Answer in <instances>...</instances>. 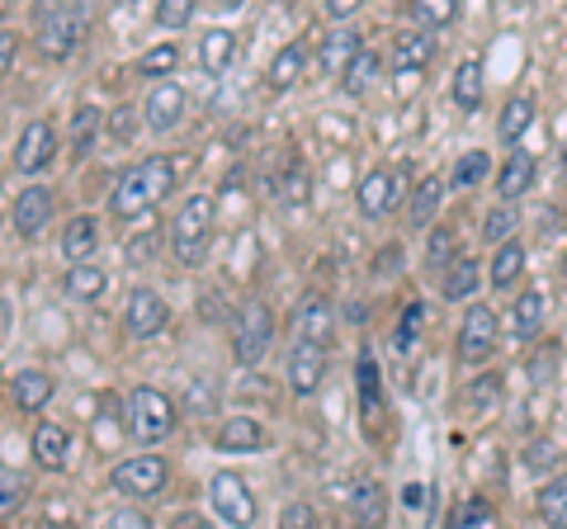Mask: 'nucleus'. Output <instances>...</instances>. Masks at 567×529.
I'll list each match as a JSON object with an SVG mask.
<instances>
[{"label":"nucleus","mask_w":567,"mask_h":529,"mask_svg":"<svg viewBox=\"0 0 567 529\" xmlns=\"http://www.w3.org/2000/svg\"><path fill=\"white\" fill-rule=\"evenodd\" d=\"M175 185V162L171 156H147V162H137L133 170L118 175V185L110 189V214L133 222L142 218L152 204H162Z\"/></svg>","instance_id":"nucleus-1"},{"label":"nucleus","mask_w":567,"mask_h":529,"mask_svg":"<svg viewBox=\"0 0 567 529\" xmlns=\"http://www.w3.org/2000/svg\"><path fill=\"white\" fill-rule=\"evenodd\" d=\"M213 199L208 194H189V199L181 204V214H175L171 222V251L175 260L185 264V270H194V264L208 260V241H213Z\"/></svg>","instance_id":"nucleus-2"},{"label":"nucleus","mask_w":567,"mask_h":529,"mask_svg":"<svg viewBox=\"0 0 567 529\" xmlns=\"http://www.w3.org/2000/svg\"><path fill=\"white\" fill-rule=\"evenodd\" d=\"M175 431V402L162 393V387H133L128 397V435L137 439V445H162V439H171Z\"/></svg>","instance_id":"nucleus-3"},{"label":"nucleus","mask_w":567,"mask_h":529,"mask_svg":"<svg viewBox=\"0 0 567 529\" xmlns=\"http://www.w3.org/2000/svg\"><path fill=\"white\" fill-rule=\"evenodd\" d=\"M166 483H171V468H166L162 454L123 458V464H114V473H110V487L118 491V497H128V501H152V497H162Z\"/></svg>","instance_id":"nucleus-4"},{"label":"nucleus","mask_w":567,"mask_h":529,"mask_svg":"<svg viewBox=\"0 0 567 529\" xmlns=\"http://www.w3.org/2000/svg\"><path fill=\"white\" fill-rule=\"evenodd\" d=\"M270 341H275V317L270 308L251 298L241 312H237V331H233V360L241 369H256L265 355H270Z\"/></svg>","instance_id":"nucleus-5"},{"label":"nucleus","mask_w":567,"mask_h":529,"mask_svg":"<svg viewBox=\"0 0 567 529\" xmlns=\"http://www.w3.org/2000/svg\"><path fill=\"white\" fill-rule=\"evenodd\" d=\"M39 48H43V58H71L76 52V43L85 39V14L81 10H66L58 6V0H43L39 6Z\"/></svg>","instance_id":"nucleus-6"},{"label":"nucleus","mask_w":567,"mask_h":529,"mask_svg":"<svg viewBox=\"0 0 567 529\" xmlns=\"http://www.w3.org/2000/svg\"><path fill=\"white\" fill-rule=\"evenodd\" d=\"M208 501H213V516L223 525H256V491L246 487L241 473H213L208 478Z\"/></svg>","instance_id":"nucleus-7"},{"label":"nucleus","mask_w":567,"mask_h":529,"mask_svg":"<svg viewBox=\"0 0 567 529\" xmlns=\"http://www.w3.org/2000/svg\"><path fill=\"white\" fill-rule=\"evenodd\" d=\"M496 331H502L496 312H492L487 303H473V308L464 312V322H458V360H464V364H483V360H492Z\"/></svg>","instance_id":"nucleus-8"},{"label":"nucleus","mask_w":567,"mask_h":529,"mask_svg":"<svg viewBox=\"0 0 567 529\" xmlns=\"http://www.w3.org/2000/svg\"><path fill=\"white\" fill-rule=\"evenodd\" d=\"M166 322H171V308L162 303V293H152V289H133L128 293V308H123V331H128L133 341L162 336Z\"/></svg>","instance_id":"nucleus-9"},{"label":"nucleus","mask_w":567,"mask_h":529,"mask_svg":"<svg viewBox=\"0 0 567 529\" xmlns=\"http://www.w3.org/2000/svg\"><path fill=\"white\" fill-rule=\"evenodd\" d=\"M185 110H189L185 85L166 76V81H156V85H152L147 104H142V118H147V128H152V133H171V128H181V123H185Z\"/></svg>","instance_id":"nucleus-10"},{"label":"nucleus","mask_w":567,"mask_h":529,"mask_svg":"<svg viewBox=\"0 0 567 529\" xmlns=\"http://www.w3.org/2000/svg\"><path fill=\"white\" fill-rule=\"evenodd\" d=\"M52 156H58V133H52L48 118H33L24 123L20 143H14V170L20 175H39L52 166Z\"/></svg>","instance_id":"nucleus-11"},{"label":"nucleus","mask_w":567,"mask_h":529,"mask_svg":"<svg viewBox=\"0 0 567 529\" xmlns=\"http://www.w3.org/2000/svg\"><path fill=\"white\" fill-rule=\"evenodd\" d=\"M322 378H327V345L298 336L289 350V387L298 397H312L322 387Z\"/></svg>","instance_id":"nucleus-12"},{"label":"nucleus","mask_w":567,"mask_h":529,"mask_svg":"<svg viewBox=\"0 0 567 529\" xmlns=\"http://www.w3.org/2000/svg\"><path fill=\"white\" fill-rule=\"evenodd\" d=\"M398 199H402V170L393 175V170H383V166L369 170L364 180H360V189H354V204H360L364 218H383Z\"/></svg>","instance_id":"nucleus-13"},{"label":"nucleus","mask_w":567,"mask_h":529,"mask_svg":"<svg viewBox=\"0 0 567 529\" xmlns=\"http://www.w3.org/2000/svg\"><path fill=\"white\" fill-rule=\"evenodd\" d=\"M10 222L20 237H39L43 227L52 222V189L48 185H29L20 189V199L10 204Z\"/></svg>","instance_id":"nucleus-14"},{"label":"nucleus","mask_w":567,"mask_h":529,"mask_svg":"<svg viewBox=\"0 0 567 529\" xmlns=\"http://www.w3.org/2000/svg\"><path fill=\"white\" fill-rule=\"evenodd\" d=\"M265 445H270V435H265V426L256 416H233L223 421L218 439H213V449L218 454H260Z\"/></svg>","instance_id":"nucleus-15"},{"label":"nucleus","mask_w":567,"mask_h":529,"mask_svg":"<svg viewBox=\"0 0 567 529\" xmlns=\"http://www.w3.org/2000/svg\"><path fill=\"white\" fill-rule=\"evenodd\" d=\"M33 458H39V468H48V473H62L71 464V435L58 421H39V431H33Z\"/></svg>","instance_id":"nucleus-16"},{"label":"nucleus","mask_w":567,"mask_h":529,"mask_svg":"<svg viewBox=\"0 0 567 529\" xmlns=\"http://www.w3.org/2000/svg\"><path fill=\"white\" fill-rule=\"evenodd\" d=\"M431 62H435L431 29H406V33H398V43H393V66H398V72H425Z\"/></svg>","instance_id":"nucleus-17"},{"label":"nucleus","mask_w":567,"mask_h":529,"mask_svg":"<svg viewBox=\"0 0 567 529\" xmlns=\"http://www.w3.org/2000/svg\"><path fill=\"white\" fill-rule=\"evenodd\" d=\"M548 322V298L544 289H525L516 298V308H511V331H516V341H535Z\"/></svg>","instance_id":"nucleus-18"},{"label":"nucleus","mask_w":567,"mask_h":529,"mask_svg":"<svg viewBox=\"0 0 567 529\" xmlns=\"http://www.w3.org/2000/svg\"><path fill=\"white\" fill-rule=\"evenodd\" d=\"M104 270H100V260H71L66 264V274H62V293L66 298H76V303H95V298L104 293Z\"/></svg>","instance_id":"nucleus-19"},{"label":"nucleus","mask_w":567,"mask_h":529,"mask_svg":"<svg viewBox=\"0 0 567 529\" xmlns=\"http://www.w3.org/2000/svg\"><path fill=\"white\" fill-rule=\"evenodd\" d=\"M440 204H445V180H440V175H425V180L412 189V204H406V218H412L416 232H425V227L435 222Z\"/></svg>","instance_id":"nucleus-20"},{"label":"nucleus","mask_w":567,"mask_h":529,"mask_svg":"<svg viewBox=\"0 0 567 529\" xmlns=\"http://www.w3.org/2000/svg\"><path fill=\"white\" fill-rule=\"evenodd\" d=\"M535 189V156L529 152H511L502 175H496V194L502 199H520V194Z\"/></svg>","instance_id":"nucleus-21"},{"label":"nucleus","mask_w":567,"mask_h":529,"mask_svg":"<svg viewBox=\"0 0 567 529\" xmlns=\"http://www.w3.org/2000/svg\"><path fill=\"white\" fill-rule=\"evenodd\" d=\"M233 58H237V33L233 29H208L199 39V62H204L208 76H223L227 66H233Z\"/></svg>","instance_id":"nucleus-22"},{"label":"nucleus","mask_w":567,"mask_h":529,"mask_svg":"<svg viewBox=\"0 0 567 529\" xmlns=\"http://www.w3.org/2000/svg\"><path fill=\"white\" fill-rule=\"evenodd\" d=\"M95 251H100V222L91 214L71 218L66 232H62V256L66 260H95Z\"/></svg>","instance_id":"nucleus-23"},{"label":"nucleus","mask_w":567,"mask_h":529,"mask_svg":"<svg viewBox=\"0 0 567 529\" xmlns=\"http://www.w3.org/2000/svg\"><path fill=\"white\" fill-rule=\"evenodd\" d=\"M10 393H14V402H20V412H43L52 402V378L43 374V369H20L14 383H10Z\"/></svg>","instance_id":"nucleus-24"},{"label":"nucleus","mask_w":567,"mask_h":529,"mask_svg":"<svg viewBox=\"0 0 567 529\" xmlns=\"http://www.w3.org/2000/svg\"><path fill=\"white\" fill-rule=\"evenodd\" d=\"M477 284H483V274H477V260L473 256H458L445 279H440V293L450 298V303H468V298H477Z\"/></svg>","instance_id":"nucleus-25"},{"label":"nucleus","mask_w":567,"mask_h":529,"mask_svg":"<svg viewBox=\"0 0 567 529\" xmlns=\"http://www.w3.org/2000/svg\"><path fill=\"white\" fill-rule=\"evenodd\" d=\"M293 331H298V336H308V341H327V331H331V298L327 293H308L303 308H298V317H293Z\"/></svg>","instance_id":"nucleus-26"},{"label":"nucleus","mask_w":567,"mask_h":529,"mask_svg":"<svg viewBox=\"0 0 567 529\" xmlns=\"http://www.w3.org/2000/svg\"><path fill=\"white\" fill-rule=\"evenodd\" d=\"M520 270H525V246L511 237V241L496 246V256H492V289L506 293V289L520 279Z\"/></svg>","instance_id":"nucleus-27"},{"label":"nucleus","mask_w":567,"mask_h":529,"mask_svg":"<svg viewBox=\"0 0 567 529\" xmlns=\"http://www.w3.org/2000/svg\"><path fill=\"white\" fill-rule=\"evenodd\" d=\"M360 33H327V43H322V72L327 76H346V66L354 62V58H360Z\"/></svg>","instance_id":"nucleus-28"},{"label":"nucleus","mask_w":567,"mask_h":529,"mask_svg":"<svg viewBox=\"0 0 567 529\" xmlns=\"http://www.w3.org/2000/svg\"><path fill=\"white\" fill-rule=\"evenodd\" d=\"M529 123H535V100H529V95H516V100H511L506 110H502V118H496V137H502L506 147H516L520 137H525Z\"/></svg>","instance_id":"nucleus-29"},{"label":"nucleus","mask_w":567,"mask_h":529,"mask_svg":"<svg viewBox=\"0 0 567 529\" xmlns=\"http://www.w3.org/2000/svg\"><path fill=\"white\" fill-rule=\"evenodd\" d=\"M95 137H100V110L95 104H81V110L71 114V156L85 162L91 147H95Z\"/></svg>","instance_id":"nucleus-30"},{"label":"nucleus","mask_w":567,"mask_h":529,"mask_svg":"<svg viewBox=\"0 0 567 529\" xmlns=\"http://www.w3.org/2000/svg\"><path fill=\"white\" fill-rule=\"evenodd\" d=\"M175 66H181V48H175V43H156V48L142 52L133 72H137L142 81H166V76L175 72Z\"/></svg>","instance_id":"nucleus-31"},{"label":"nucleus","mask_w":567,"mask_h":529,"mask_svg":"<svg viewBox=\"0 0 567 529\" xmlns=\"http://www.w3.org/2000/svg\"><path fill=\"white\" fill-rule=\"evenodd\" d=\"M454 100H458V110H477V104H483V62H477V58L458 62V72H454Z\"/></svg>","instance_id":"nucleus-32"},{"label":"nucleus","mask_w":567,"mask_h":529,"mask_svg":"<svg viewBox=\"0 0 567 529\" xmlns=\"http://www.w3.org/2000/svg\"><path fill=\"white\" fill-rule=\"evenodd\" d=\"M374 81H379V52H374V48H360V58L346 66L341 85H346V95H364Z\"/></svg>","instance_id":"nucleus-33"},{"label":"nucleus","mask_w":567,"mask_h":529,"mask_svg":"<svg viewBox=\"0 0 567 529\" xmlns=\"http://www.w3.org/2000/svg\"><path fill=\"white\" fill-rule=\"evenodd\" d=\"M298 76H303V43L279 48V52H275V62H270V85H275V91H289Z\"/></svg>","instance_id":"nucleus-34"},{"label":"nucleus","mask_w":567,"mask_h":529,"mask_svg":"<svg viewBox=\"0 0 567 529\" xmlns=\"http://www.w3.org/2000/svg\"><path fill=\"white\" fill-rule=\"evenodd\" d=\"M354 387H360V407H364V412H379L383 383H379V364H374V355H360V364H354Z\"/></svg>","instance_id":"nucleus-35"},{"label":"nucleus","mask_w":567,"mask_h":529,"mask_svg":"<svg viewBox=\"0 0 567 529\" xmlns=\"http://www.w3.org/2000/svg\"><path fill=\"white\" fill-rule=\"evenodd\" d=\"M412 14L421 29H450L458 20V0H412Z\"/></svg>","instance_id":"nucleus-36"},{"label":"nucleus","mask_w":567,"mask_h":529,"mask_svg":"<svg viewBox=\"0 0 567 529\" xmlns=\"http://www.w3.org/2000/svg\"><path fill=\"white\" fill-rule=\"evenodd\" d=\"M487 170H492V156L483 152V147H477V152H464V156H458V166H454V189H477V185H483L487 180Z\"/></svg>","instance_id":"nucleus-37"},{"label":"nucleus","mask_w":567,"mask_h":529,"mask_svg":"<svg viewBox=\"0 0 567 529\" xmlns=\"http://www.w3.org/2000/svg\"><path fill=\"white\" fill-rule=\"evenodd\" d=\"M516 222H520V214H516V199H502V204H496L492 214L483 218V237L502 246V241L516 237Z\"/></svg>","instance_id":"nucleus-38"},{"label":"nucleus","mask_w":567,"mask_h":529,"mask_svg":"<svg viewBox=\"0 0 567 529\" xmlns=\"http://www.w3.org/2000/svg\"><path fill=\"white\" fill-rule=\"evenodd\" d=\"M539 516L548 525H567V473L563 478H548L539 487Z\"/></svg>","instance_id":"nucleus-39"},{"label":"nucleus","mask_w":567,"mask_h":529,"mask_svg":"<svg viewBox=\"0 0 567 529\" xmlns=\"http://www.w3.org/2000/svg\"><path fill=\"white\" fill-rule=\"evenodd\" d=\"M354 516H360V525H383V487L379 483H360L354 487Z\"/></svg>","instance_id":"nucleus-40"},{"label":"nucleus","mask_w":567,"mask_h":529,"mask_svg":"<svg viewBox=\"0 0 567 529\" xmlns=\"http://www.w3.org/2000/svg\"><path fill=\"white\" fill-rule=\"evenodd\" d=\"M425 260H431V270H450V264L458 260L450 227H435V232H431V241H425Z\"/></svg>","instance_id":"nucleus-41"},{"label":"nucleus","mask_w":567,"mask_h":529,"mask_svg":"<svg viewBox=\"0 0 567 529\" xmlns=\"http://www.w3.org/2000/svg\"><path fill=\"white\" fill-rule=\"evenodd\" d=\"M189 20H194V0H156V24L162 29L181 33Z\"/></svg>","instance_id":"nucleus-42"},{"label":"nucleus","mask_w":567,"mask_h":529,"mask_svg":"<svg viewBox=\"0 0 567 529\" xmlns=\"http://www.w3.org/2000/svg\"><path fill=\"white\" fill-rule=\"evenodd\" d=\"M496 397H502V378H496V374H483V378H477V387H468L464 407L483 416V412H492V402H496Z\"/></svg>","instance_id":"nucleus-43"},{"label":"nucleus","mask_w":567,"mask_h":529,"mask_svg":"<svg viewBox=\"0 0 567 529\" xmlns=\"http://www.w3.org/2000/svg\"><path fill=\"white\" fill-rule=\"evenodd\" d=\"M24 487H29V483H24L14 468L0 473V516H14V510L24 506Z\"/></svg>","instance_id":"nucleus-44"},{"label":"nucleus","mask_w":567,"mask_h":529,"mask_svg":"<svg viewBox=\"0 0 567 529\" xmlns=\"http://www.w3.org/2000/svg\"><path fill=\"white\" fill-rule=\"evenodd\" d=\"M421 317H425V303H406V312H402V322H398V331H393V350H412V345H416Z\"/></svg>","instance_id":"nucleus-45"},{"label":"nucleus","mask_w":567,"mask_h":529,"mask_svg":"<svg viewBox=\"0 0 567 529\" xmlns=\"http://www.w3.org/2000/svg\"><path fill=\"white\" fill-rule=\"evenodd\" d=\"M142 123H147V118H137L133 104H118V110L110 114V133H114V143H133Z\"/></svg>","instance_id":"nucleus-46"},{"label":"nucleus","mask_w":567,"mask_h":529,"mask_svg":"<svg viewBox=\"0 0 567 529\" xmlns=\"http://www.w3.org/2000/svg\"><path fill=\"white\" fill-rule=\"evenodd\" d=\"M458 525H496V506L483 497H468L458 506Z\"/></svg>","instance_id":"nucleus-47"},{"label":"nucleus","mask_w":567,"mask_h":529,"mask_svg":"<svg viewBox=\"0 0 567 529\" xmlns=\"http://www.w3.org/2000/svg\"><path fill=\"white\" fill-rule=\"evenodd\" d=\"M322 6H327L331 20H350V14H360L364 0H322Z\"/></svg>","instance_id":"nucleus-48"},{"label":"nucleus","mask_w":567,"mask_h":529,"mask_svg":"<svg viewBox=\"0 0 567 529\" xmlns=\"http://www.w3.org/2000/svg\"><path fill=\"white\" fill-rule=\"evenodd\" d=\"M152 251H156V237H137V241H128V264H147Z\"/></svg>","instance_id":"nucleus-49"},{"label":"nucleus","mask_w":567,"mask_h":529,"mask_svg":"<svg viewBox=\"0 0 567 529\" xmlns=\"http://www.w3.org/2000/svg\"><path fill=\"white\" fill-rule=\"evenodd\" d=\"M0 72H14V29H0Z\"/></svg>","instance_id":"nucleus-50"},{"label":"nucleus","mask_w":567,"mask_h":529,"mask_svg":"<svg viewBox=\"0 0 567 529\" xmlns=\"http://www.w3.org/2000/svg\"><path fill=\"white\" fill-rule=\"evenodd\" d=\"M110 525H123V529H147L152 520L142 516V510H114V516H110Z\"/></svg>","instance_id":"nucleus-51"},{"label":"nucleus","mask_w":567,"mask_h":529,"mask_svg":"<svg viewBox=\"0 0 567 529\" xmlns=\"http://www.w3.org/2000/svg\"><path fill=\"white\" fill-rule=\"evenodd\" d=\"M402 270V246H383L379 251V274H393Z\"/></svg>","instance_id":"nucleus-52"},{"label":"nucleus","mask_w":567,"mask_h":529,"mask_svg":"<svg viewBox=\"0 0 567 529\" xmlns=\"http://www.w3.org/2000/svg\"><path fill=\"white\" fill-rule=\"evenodd\" d=\"M317 516H312V506H289L284 510V525H312Z\"/></svg>","instance_id":"nucleus-53"},{"label":"nucleus","mask_w":567,"mask_h":529,"mask_svg":"<svg viewBox=\"0 0 567 529\" xmlns=\"http://www.w3.org/2000/svg\"><path fill=\"white\" fill-rule=\"evenodd\" d=\"M402 501H406V506H421V501H425V491H421V483H406V491H402Z\"/></svg>","instance_id":"nucleus-54"},{"label":"nucleus","mask_w":567,"mask_h":529,"mask_svg":"<svg viewBox=\"0 0 567 529\" xmlns=\"http://www.w3.org/2000/svg\"><path fill=\"white\" fill-rule=\"evenodd\" d=\"M223 6H227V10H233V6H241V0H223Z\"/></svg>","instance_id":"nucleus-55"}]
</instances>
